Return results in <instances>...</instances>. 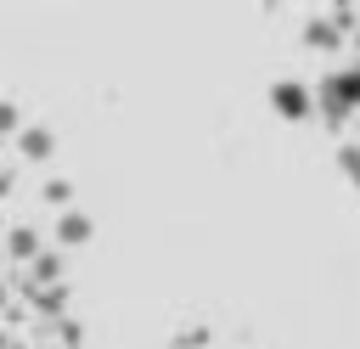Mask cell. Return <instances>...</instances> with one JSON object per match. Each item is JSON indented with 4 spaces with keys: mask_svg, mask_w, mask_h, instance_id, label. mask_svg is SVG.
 I'll return each instance as SVG.
<instances>
[{
    "mask_svg": "<svg viewBox=\"0 0 360 349\" xmlns=\"http://www.w3.org/2000/svg\"><path fill=\"white\" fill-rule=\"evenodd\" d=\"M34 276H39V281H56V276H62V259H56V253H39V259H34Z\"/></svg>",
    "mask_w": 360,
    "mask_h": 349,
    "instance_id": "cell-5",
    "label": "cell"
},
{
    "mask_svg": "<svg viewBox=\"0 0 360 349\" xmlns=\"http://www.w3.org/2000/svg\"><path fill=\"white\" fill-rule=\"evenodd\" d=\"M51 146H56V141H51V129H22V158H34V163H39V158H51Z\"/></svg>",
    "mask_w": 360,
    "mask_h": 349,
    "instance_id": "cell-3",
    "label": "cell"
},
{
    "mask_svg": "<svg viewBox=\"0 0 360 349\" xmlns=\"http://www.w3.org/2000/svg\"><path fill=\"white\" fill-rule=\"evenodd\" d=\"M354 68H360V62H354Z\"/></svg>",
    "mask_w": 360,
    "mask_h": 349,
    "instance_id": "cell-9",
    "label": "cell"
},
{
    "mask_svg": "<svg viewBox=\"0 0 360 349\" xmlns=\"http://www.w3.org/2000/svg\"><path fill=\"white\" fill-rule=\"evenodd\" d=\"M11 253H34V231H11Z\"/></svg>",
    "mask_w": 360,
    "mask_h": 349,
    "instance_id": "cell-8",
    "label": "cell"
},
{
    "mask_svg": "<svg viewBox=\"0 0 360 349\" xmlns=\"http://www.w3.org/2000/svg\"><path fill=\"white\" fill-rule=\"evenodd\" d=\"M309 45H321V51H332V45H338V34H332V23H309Z\"/></svg>",
    "mask_w": 360,
    "mask_h": 349,
    "instance_id": "cell-6",
    "label": "cell"
},
{
    "mask_svg": "<svg viewBox=\"0 0 360 349\" xmlns=\"http://www.w3.org/2000/svg\"><path fill=\"white\" fill-rule=\"evenodd\" d=\"M6 135H17V107H11V101H0V141H6Z\"/></svg>",
    "mask_w": 360,
    "mask_h": 349,
    "instance_id": "cell-7",
    "label": "cell"
},
{
    "mask_svg": "<svg viewBox=\"0 0 360 349\" xmlns=\"http://www.w3.org/2000/svg\"><path fill=\"white\" fill-rule=\"evenodd\" d=\"M338 163H343V174L360 186V146H354V141H343V146H338Z\"/></svg>",
    "mask_w": 360,
    "mask_h": 349,
    "instance_id": "cell-4",
    "label": "cell"
},
{
    "mask_svg": "<svg viewBox=\"0 0 360 349\" xmlns=\"http://www.w3.org/2000/svg\"><path fill=\"white\" fill-rule=\"evenodd\" d=\"M270 101H276L281 118H309V113H315V96H309L304 84H292V79H281V84L270 90Z\"/></svg>",
    "mask_w": 360,
    "mask_h": 349,
    "instance_id": "cell-1",
    "label": "cell"
},
{
    "mask_svg": "<svg viewBox=\"0 0 360 349\" xmlns=\"http://www.w3.org/2000/svg\"><path fill=\"white\" fill-rule=\"evenodd\" d=\"M56 236H62V242H84V236H90V220H84L79 208H62V220H56Z\"/></svg>",
    "mask_w": 360,
    "mask_h": 349,
    "instance_id": "cell-2",
    "label": "cell"
}]
</instances>
